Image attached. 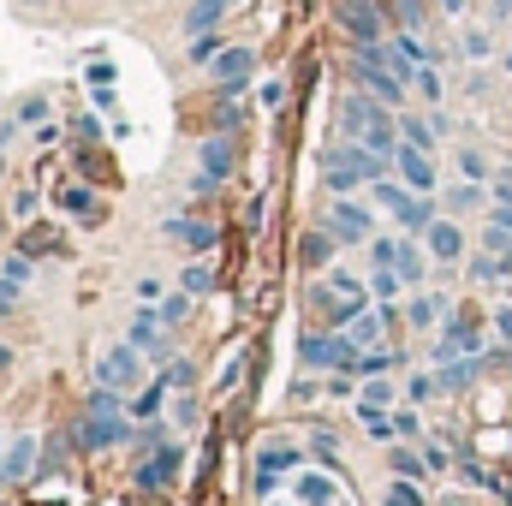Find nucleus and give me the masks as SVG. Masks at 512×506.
Segmentation results:
<instances>
[{
    "instance_id": "obj_1",
    "label": "nucleus",
    "mask_w": 512,
    "mask_h": 506,
    "mask_svg": "<svg viewBox=\"0 0 512 506\" xmlns=\"http://www.w3.org/2000/svg\"><path fill=\"white\" fill-rule=\"evenodd\" d=\"M387 167H393V155H376L370 143H340V149H328V161H322V173H328V185L334 191H352V185H376L387 179Z\"/></svg>"
},
{
    "instance_id": "obj_49",
    "label": "nucleus",
    "mask_w": 512,
    "mask_h": 506,
    "mask_svg": "<svg viewBox=\"0 0 512 506\" xmlns=\"http://www.w3.org/2000/svg\"><path fill=\"white\" fill-rule=\"evenodd\" d=\"M507 66H512V54H507Z\"/></svg>"
},
{
    "instance_id": "obj_2",
    "label": "nucleus",
    "mask_w": 512,
    "mask_h": 506,
    "mask_svg": "<svg viewBox=\"0 0 512 506\" xmlns=\"http://www.w3.org/2000/svg\"><path fill=\"white\" fill-rule=\"evenodd\" d=\"M376 203L399 221V233H411V239H417V233H429V221H435L429 197H423V191H411V185H393V179H376Z\"/></svg>"
},
{
    "instance_id": "obj_31",
    "label": "nucleus",
    "mask_w": 512,
    "mask_h": 506,
    "mask_svg": "<svg viewBox=\"0 0 512 506\" xmlns=\"http://www.w3.org/2000/svg\"><path fill=\"white\" fill-rule=\"evenodd\" d=\"M30 274H36L30 256H6V262H0V280H12V286H30Z\"/></svg>"
},
{
    "instance_id": "obj_5",
    "label": "nucleus",
    "mask_w": 512,
    "mask_h": 506,
    "mask_svg": "<svg viewBox=\"0 0 512 506\" xmlns=\"http://www.w3.org/2000/svg\"><path fill=\"white\" fill-rule=\"evenodd\" d=\"M477 334H483V316H477V310H453V322H447L441 340H435V364L471 358V352H477Z\"/></svg>"
},
{
    "instance_id": "obj_6",
    "label": "nucleus",
    "mask_w": 512,
    "mask_h": 506,
    "mask_svg": "<svg viewBox=\"0 0 512 506\" xmlns=\"http://www.w3.org/2000/svg\"><path fill=\"white\" fill-rule=\"evenodd\" d=\"M340 24H346L352 48H376L382 42V0H340Z\"/></svg>"
},
{
    "instance_id": "obj_7",
    "label": "nucleus",
    "mask_w": 512,
    "mask_h": 506,
    "mask_svg": "<svg viewBox=\"0 0 512 506\" xmlns=\"http://www.w3.org/2000/svg\"><path fill=\"white\" fill-rule=\"evenodd\" d=\"M393 167H399V179H405L411 191H423V197L441 185V173H435L429 149H417V143H405V137H399V149H393Z\"/></svg>"
},
{
    "instance_id": "obj_28",
    "label": "nucleus",
    "mask_w": 512,
    "mask_h": 506,
    "mask_svg": "<svg viewBox=\"0 0 512 506\" xmlns=\"http://www.w3.org/2000/svg\"><path fill=\"white\" fill-rule=\"evenodd\" d=\"M60 209H66V215H90V209H96V197H90L84 185H60Z\"/></svg>"
},
{
    "instance_id": "obj_50",
    "label": "nucleus",
    "mask_w": 512,
    "mask_h": 506,
    "mask_svg": "<svg viewBox=\"0 0 512 506\" xmlns=\"http://www.w3.org/2000/svg\"><path fill=\"white\" fill-rule=\"evenodd\" d=\"M0 173H6V167H0Z\"/></svg>"
},
{
    "instance_id": "obj_33",
    "label": "nucleus",
    "mask_w": 512,
    "mask_h": 506,
    "mask_svg": "<svg viewBox=\"0 0 512 506\" xmlns=\"http://www.w3.org/2000/svg\"><path fill=\"white\" fill-rule=\"evenodd\" d=\"M382 506H423V495H417V483H405V477H393V489H387Z\"/></svg>"
},
{
    "instance_id": "obj_10",
    "label": "nucleus",
    "mask_w": 512,
    "mask_h": 506,
    "mask_svg": "<svg viewBox=\"0 0 512 506\" xmlns=\"http://www.w3.org/2000/svg\"><path fill=\"white\" fill-rule=\"evenodd\" d=\"M126 417L120 411H84V423H78V441L90 447V453H102V447H114V441H126Z\"/></svg>"
},
{
    "instance_id": "obj_24",
    "label": "nucleus",
    "mask_w": 512,
    "mask_h": 506,
    "mask_svg": "<svg viewBox=\"0 0 512 506\" xmlns=\"http://www.w3.org/2000/svg\"><path fill=\"white\" fill-rule=\"evenodd\" d=\"M393 268H399V280H405V286H417V280H423V251L411 245V233L399 239V256H393Z\"/></svg>"
},
{
    "instance_id": "obj_9",
    "label": "nucleus",
    "mask_w": 512,
    "mask_h": 506,
    "mask_svg": "<svg viewBox=\"0 0 512 506\" xmlns=\"http://www.w3.org/2000/svg\"><path fill=\"white\" fill-rule=\"evenodd\" d=\"M251 72H256V54H251V48H221V54H215V66H209V78L221 84V96L245 90V84H251Z\"/></svg>"
},
{
    "instance_id": "obj_32",
    "label": "nucleus",
    "mask_w": 512,
    "mask_h": 506,
    "mask_svg": "<svg viewBox=\"0 0 512 506\" xmlns=\"http://www.w3.org/2000/svg\"><path fill=\"white\" fill-rule=\"evenodd\" d=\"M328 286H334L340 298H358V304H364V280H358V274H346V268H334V274H328Z\"/></svg>"
},
{
    "instance_id": "obj_21",
    "label": "nucleus",
    "mask_w": 512,
    "mask_h": 506,
    "mask_svg": "<svg viewBox=\"0 0 512 506\" xmlns=\"http://www.w3.org/2000/svg\"><path fill=\"white\" fill-rule=\"evenodd\" d=\"M334 245H340V239H334V227H316V233H304V239H298V256H304L310 268H322Z\"/></svg>"
},
{
    "instance_id": "obj_43",
    "label": "nucleus",
    "mask_w": 512,
    "mask_h": 506,
    "mask_svg": "<svg viewBox=\"0 0 512 506\" xmlns=\"http://www.w3.org/2000/svg\"><path fill=\"white\" fill-rule=\"evenodd\" d=\"M185 292H191V298H197V292H209V268H203V262H197V268H185Z\"/></svg>"
},
{
    "instance_id": "obj_45",
    "label": "nucleus",
    "mask_w": 512,
    "mask_h": 506,
    "mask_svg": "<svg viewBox=\"0 0 512 506\" xmlns=\"http://www.w3.org/2000/svg\"><path fill=\"white\" fill-rule=\"evenodd\" d=\"M173 423H179V429H185V423H197V405H191V399H179V405H173Z\"/></svg>"
},
{
    "instance_id": "obj_22",
    "label": "nucleus",
    "mask_w": 512,
    "mask_h": 506,
    "mask_svg": "<svg viewBox=\"0 0 512 506\" xmlns=\"http://www.w3.org/2000/svg\"><path fill=\"white\" fill-rule=\"evenodd\" d=\"M441 310H447V304H441V292H417V298H411V310H405V322H411V328H435V322H441Z\"/></svg>"
},
{
    "instance_id": "obj_23",
    "label": "nucleus",
    "mask_w": 512,
    "mask_h": 506,
    "mask_svg": "<svg viewBox=\"0 0 512 506\" xmlns=\"http://www.w3.org/2000/svg\"><path fill=\"white\" fill-rule=\"evenodd\" d=\"M387 465H393V477H405V483H417V477H423V465H429V459H423V453H417V447H405V441H399V447H393V453H387Z\"/></svg>"
},
{
    "instance_id": "obj_19",
    "label": "nucleus",
    "mask_w": 512,
    "mask_h": 506,
    "mask_svg": "<svg viewBox=\"0 0 512 506\" xmlns=\"http://www.w3.org/2000/svg\"><path fill=\"white\" fill-rule=\"evenodd\" d=\"M167 239H179L185 251H215V227L203 221H167Z\"/></svg>"
},
{
    "instance_id": "obj_4",
    "label": "nucleus",
    "mask_w": 512,
    "mask_h": 506,
    "mask_svg": "<svg viewBox=\"0 0 512 506\" xmlns=\"http://www.w3.org/2000/svg\"><path fill=\"white\" fill-rule=\"evenodd\" d=\"M96 381H102V387H114V393H131V387H137V381H143V352H137V346H108V352H102V364H96Z\"/></svg>"
},
{
    "instance_id": "obj_8",
    "label": "nucleus",
    "mask_w": 512,
    "mask_h": 506,
    "mask_svg": "<svg viewBox=\"0 0 512 506\" xmlns=\"http://www.w3.org/2000/svg\"><path fill=\"white\" fill-rule=\"evenodd\" d=\"M328 227H334V239H340V245H370V239H376L370 209H364V203H352V197H340V203L328 209Z\"/></svg>"
},
{
    "instance_id": "obj_35",
    "label": "nucleus",
    "mask_w": 512,
    "mask_h": 506,
    "mask_svg": "<svg viewBox=\"0 0 512 506\" xmlns=\"http://www.w3.org/2000/svg\"><path fill=\"white\" fill-rule=\"evenodd\" d=\"M387 364H393V352L376 346V352H364V358H358V376H387Z\"/></svg>"
},
{
    "instance_id": "obj_29",
    "label": "nucleus",
    "mask_w": 512,
    "mask_h": 506,
    "mask_svg": "<svg viewBox=\"0 0 512 506\" xmlns=\"http://www.w3.org/2000/svg\"><path fill=\"white\" fill-rule=\"evenodd\" d=\"M477 203H483V185H477V179H471V185H453V191H447V209H453V215H459V209H477Z\"/></svg>"
},
{
    "instance_id": "obj_34",
    "label": "nucleus",
    "mask_w": 512,
    "mask_h": 506,
    "mask_svg": "<svg viewBox=\"0 0 512 506\" xmlns=\"http://www.w3.org/2000/svg\"><path fill=\"white\" fill-rule=\"evenodd\" d=\"M191 316V292H173V298H161V322H185Z\"/></svg>"
},
{
    "instance_id": "obj_20",
    "label": "nucleus",
    "mask_w": 512,
    "mask_h": 506,
    "mask_svg": "<svg viewBox=\"0 0 512 506\" xmlns=\"http://www.w3.org/2000/svg\"><path fill=\"white\" fill-rule=\"evenodd\" d=\"M304 465V453H292V447H262L256 453V477H280V471H298Z\"/></svg>"
},
{
    "instance_id": "obj_16",
    "label": "nucleus",
    "mask_w": 512,
    "mask_h": 506,
    "mask_svg": "<svg viewBox=\"0 0 512 506\" xmlns=\"http://www.w3.org/2000/svg\"><path fill=\"white\" fill-rule=\"evenodd\" d=\"M340 501V483L328 471H304L298 477V506H334Z\"/></svg>"
},
{
    "instance_id": "obj_25",
    "label": "nucleus",
    "mask_w": 512,
    "mask_h": 506,
    "mask_svg": "<svg viewBox=\"0 0 512 506\" xmlns=\"http://www.w3.org/2000/svg\"><path fill=\"white\" fill-rule=\"evenodd\" d=\"M161 399H167V381H149V387L131 399V417H161Z\"/></svg>"
},
{
    "instance_id": "obj_11",
    "label": "nucleus",
    "mask_w": 512,
    "mask_h": 506,
    "mask_svg": "<svg viewBox=\"0 0 512 506\" xmlns=\"http://www.w3.org/2000/svg\"><path fill=\"white\" fill-rule=\"evenodd\" d=\"M30 471H36V435L6 441V447H0V489H18Z\"/></svg>"
},
{
    "instance_id": "obj_27",
    "label": "nucleus",
    "mask_w": 512,
    "mask_h": 506,
    "mask_svg": "<svg viewBox=\"0 0 512 506\" xmlns=\"http://www.w3.org/2000/svg\"><path fill=\"white\" fill-rule=\"evenodd\" d=\"M399 137H405V143H417V149H435V126H441V120H399Z\"/></svg>"
},
{
    "instance_id": "obj_41",
    "label": "nucleus",
    "mask_w": 512,
    "mask_h": 506,
    "mask_svg": "<svg viewBox=\"0 0 512 506\" xmlns=\"http://www.w3.org/2000/svg\"><path fill=\"white\" fill-rule=\"evenodd\" d=\"M411 90H423V96H429V102H441V78H435V66H423V72H417V84H411Z\"/></svg>"
},
{
    "instance_id": "obj_39",
    "label": "nucleus",
    "mask_w": 512,
    "mask_h": 506,
    "mask_svg": "<svg viewBox=\"0 0 512 506\" xmlns=\"http://www.w3.org/2000/svg\"><path fill=\"white\" fill-rule=\"evenodd\" d=\"M393 399V381L387 376H370V387H364V405H387Z\"/></svg>"
},
{
    "instance_id": "obj_47",
    "label": "nucleus",
    "mask_w": 512,
    "mask_h": 506,
    "mask_svg": "<svg viewBox=\"0 0 512 506\" xmlns=\"http://www.w3.org/2000/svg\"><path fill=\"white\" fill-rule=\"evenodd\" d=\"M495 334L512 346V310H495Z\"/></svg>"
},
{
    "instance_id": "obj_48",
    "label": "nucleus",
    "mask_w": 512,
    "mask_h": 506,
    "mask_svg": "<svg viewBox=\"0 0 512 506\" xmlns=\"http://www.w3.org/2000/svg\"><path fill=\"white\" fill-rule=\"evenodd\" d=\"M0 364H6V346H0Z\"/></svg>"
},
{
    "instance_id": "obj_13",
    "label": "nucleus",
    "mask_w": 512,
    "mask_h": 506,
    "mask_svg": "<svg viewBox=\"0 0 512 506\" xmlns=\"http://www.w3.org/2000/svg\"><path fill=\"white\" fill-rule=\"evenodd\" d=\"M131 346H137L149 364H161V310H155V304L131 310Z\"/></svg>"
},
{
    "instance_id": "obj_12",
    "label": "nucleus",
    "mask_w": 512,
    "mask_h": 506,
    "mask_svg": "<svg viewBox=\"0 0 512 506\" xmlns=\"http://www.w3.org/2000/svg\"><path fill=\"white\" fill-rule=\"evenodd\" d=\"M179 459H185V453H179L173 441H167V447H155V453H149V465L137 471V489H173V483H179Z\"/></svg>"
},
{
    "instance_id": "obj_15",
    "label": "nucleus",
    "mask_w": 512,
    "mask_h": 506,
    "mask_svg": "<svg viewBox=\"0 0 512 506\" xmlns=\"http://www.w3.org/2000/svg\"><path fill=\"white\" fill-rule=\"evenodd\" d=\"M429 256H441V262H459L465 256V233H459V221H429Z\"/></svg>"
},
{
    "instance_id": "obj_36",
    "label": "nucleus",
    "mask_w": 512,
    "mask_h": 506,
    "mask_svg": "<svg viewBox=\"0 0 512 506\" xmlns=\"http://www.w3.org/2000/svg\"><path fill=\"white\" fill-rule=\"evenodd\" d=\"M459 167H465V179H477V185H483V179H495V173H489V161H483L477 149H465V155H459Z\"/></svg>"
},
{
    "instance_id": "obj_40",
    "label": "nucleus",
    "mask_w": 512,
    "mask_h": 506,
    "mask_svg": "<svg viewBox=\"0 0 512 506\" xmlns=\"http://www.w3.org/2000/svg\"><path fill=\"white\" fill-rule=\"evenodd\" d=\"M370 256H376V268H393V256H399V239H370Z\"/></svg>"
},
{
    "instance_id": "obj_46",
    "label": "nucleus",
    "mask_w": 512,
    "mask_h": 506,
    "mask_svg": "<svg viewBox=\"0 0 512 506\" xmlns=\"http://www.w3.org/2000/svg\"><path fill=\"white\" fill-rule=\"evenodd\" d=\"M12 304H18V286H12V280H0V316H12Z\"/></svg>"
},
{
    "instance_id": "obj_17",
    "label": "nucleus",
    "mask_w": 512,
    "mask_h": 506,
    "mask_svg": "<svg viewBox=\"0 0 512 506\" xmlns=\"http://www.w3.org/2000/svg\"><path fill=\"white\" fill-rule=\"evenodd\" d=\"M197 161H203V173L221 185L227 173H233V143L227 137H203V149H197Z\"/></svg>"
},
{
    "instance_id": "obj_14",
    "label": "nucleus",
    "mask_w": 512,
    "mask_h": 506,
    "mask_svg": "<svg viewBox=\"0 0 512 506\" xmlns=\"http://www.w3.org/2000/svg\"><path fill=\"white\" fill-rule=\"evenodd\" d=\"M483 370H489V352H471V358H447L435 370V381H441V393H459V387H471Z\"/></svg>"
},
{
    "instance_id": "obj_42",
    "label": "nucleus",
    "mask_w": 512,
    "mask_h": 506,
    "mask_svg": "<svg viewBox=\"0 0 512 506\" xmlns=\"http://www.w3.org/2000/svg\"><path fill=\"white\" fill-rule=\"evenodd\" d=\"M42 114H48V102H42V96H30V102H24V108H18V126H36V120H42Z\"/></svg>"
},
{
    "instance_id": "obj_37",
    "label": "nucleus",
    "mask_w": 512,
    "mask_h": 506,
    "mask_svg": "<svg viewBox=\"0 0 512 506\" xmlns=\"http://www.w3.org/2000/svg\"><path fill=\"white\" fill-rule=\"evenodd\" d=\"M393 435H399V441H417V435H423L417 411H393Z\"/></svg>"
},
{
    "instance_id": "obj_26",
    "label": "nucleus",
    "mask_w": 512,
    "mask_h": 506,
    "mask_svg": "<svg viewBox=\"0 0 512 506\" xmlns=\"http://www.w3.org/2000/svg\"><path fill=\"white\" fill-rule=\"evenodd\" d=\"M185 54H191V66H215L221 36H215V30H203V36H191V48H185Z\"/></svg>"
},
{
    "instance_id": "obj_44",
    "label": "nucleus",
    "mask_w": 512,
    "mask_h": 506,
    "mask_svg": "<svg viewBox=\"0 0 512 506\" xmlns=\"http://www.w3.org/2000/svg\"><path fill=\"white\" fill-rule=\"evenodd\" d=\"M161 381H167V387H191V364H173Z\"/></svg>"
},
{
    "instance_id": "obj_30",
    "label": "nucleus",
    "mask_w": 512,
    "mask_h": 506,
    "mask_svg": "<svg viewBox=\"0 0 512 506\" xmlns=\"http://www.w3.org/2000/svg\"><path fill=\"white\" fill-rule=\"evenodd\" d=\"M173 435H167V423H155V417H143V435H137V453H155V447H167Z\"/></svg>"
},
{
    "instance_id": "obj_3",
    "label": "nucleus",
    "mask_w": 512,
    "mask_h": 506,
    "mask_svg": "<svg viewBox=\"0 0 512 506\" xmlns=\"http://www.w3.org/2000/svg\"><path fill=\"white\" fill-rule=\"evenodd\" d=\"M352 78H358V84H364L370 96L393 102V108H399V102H405V90H411L405 78H393V72H387V66L376 60V54H370V48H352Z\"/></svg>"
},
{
    "instance_id": "obj_38",
    "label": "nucleus",
    "mask_w": 512,
    "mask_h": 506,
    "mask_svg": "<svg viewBox=\"0 0 512 506\" xmlns=\"http://www.w3.org/2000/svg\"><path fill=\"white\" fill-rule=\"evenodd\" d=\"M370 286H376V298H393L405 280H399V268H376V280H370Z\"/></svg>"
},
{
    "instance_id": "obj_18",
    "label": "nucleus",
    "mask_w": 512,
    "mask_h": 506,
    "mask_svg": "<svg viewBox=\"0 0 512 506\" xmlns=\"http://www.w3.org/2000/svg\"><path fill=\"white\" fill-rule=\"evenodd\" d=\"M233 6H239V0H191V12H185V30H191V36H203V30H215V24H221Z\"/></svg>"
}]
</instances>
